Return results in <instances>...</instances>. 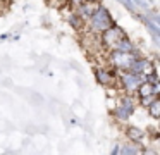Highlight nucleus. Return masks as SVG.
Returning a JSON list of instances; mask_svg holds the SVG:
<instances>
[{
  "label": "nucleus",
  "instance_id": "obj_1",
  "mask_svg": "<svg viewBox=\"0 0 160 155\" xmlns=\"http://www.w3.org/2000/svg\"><path fill=\"white\" fill-rule=\"evenodd\" d=\"M114 24H115L114 17L110 16V12H108L107 7H103L102 3L93 10V14L90 16V19L86 21V28L95 34L103 33L105 29H108V28L114 26Z\"/></svg>",
  "mask_w": 160,
  "mask_h": 155
},
{
  "label": "nucleus",
  "instance_id": "obj_2",
  "mask_svg": "<svg viewBox=\"0 0 160 155\" xmlns=\"http://www.w3.org/2000/svg\"><path fill=\"white\" fill-rule=\"evenodd\" d=\"M119 72L115 67H95V79H97L98 85L105 86V88H108V86H115V83H117V78H119Z\"/></svg>",
  "mask_w": 160,
  "mask_h": 155
},
{
  "label": "nucleus",
  "instance_id": "obj_3",
  "mask_svg": "<svg viewBox=\"0 0 160 155\" xmlns=\"http://www.w3.org/2000/svg\"><path fill=\"white\" fill-rule=\"evenodd\" d=\"M124 36H126V31L122 29V28H119L117 24H114V26H110L108 29H105L103 33H100V45L103 48L112 50V47Z\"/></svg>",
  "mask_w": 160,
  "mask_h": 155
},
{
  "label": "nucleus",
  "instance_id": "obj_4",
  "mask_svg": "<svg viewBox=\"0 0 160 155\" xmlns=\"http://www.w3.org/2000/svg\"><path fill=\"white\" fill-rule=\"evenodd\" d=\"M132 60H134V57L131 55V52L110 50V54H108V62H110V65L115 67L117 71H121V72L128 71Z\"/></svg>",
  "mask_w": 160,
  "mask_h": 155
},
{
  "label": "nucleus",
  "instance_id": "obj_5",
  "mask_svg": "<svg viewBox=\"0 0 160 155\" xmlns=\"http://www.w3.org/2000/svg\"><path fill=\"white\" fill-rule=\"evenodd\" d=\"M117 83L126 93H134L136 88L143 83V76L139 74H132L129 71H124V72H119V78H117Z\"/></svg>",
  "mask_w": 160,
  "mask_h": 155
},
{
  "label": "nucleus",
  "instance_id": "obj_6",
  "mask_svg": "<svg viewBox=\"0 0 160 155\" xmlns=\"http://www.w3.org/2000/svg\"><path fill=\"white\" fill-rule=\"evenodd\" d=\"M128 71L132 72V74L148 76V74H152V72H155L157 69H155V64H153L148 57H139V59H134V60L131 62Z\"/></svg>",
  "mask_w": 160,
  "mask_h": 155
},
{
  "label": "nucleus",
  "instance_id": "obj_7",
  "mask_svg": "<svg viewBox=\"0 0 160 155\" xmlns=\"http://www.w3.org/2000/svg\"><path fill=\"white\" fill-rule=\"evenodd\" d=\"M126 136L129 138V140L132 141V143H138V145H141L143 143V140L145 138H148V134L145 133V131L141 129V127H138V126H128V129H126Z\"/></svg>",
  "mask_w": 160,
  "mask_h": 155
},
{
  "label": "nucleus",
  "instance_id": "obj_8",
  "mask_svg": "<svg viewBox=\"0 0 160 155\" xmlns=\"http://www.w3.org/2000/svg\"><path fill=\"white\" fill-rule=\"evenodd\" d=\"M98 5H100V2H98V3H79V5H76L74 9H76L78 16H79L84 23H86V21L90 19V16L93 14V10L97 9Z\"/></svg>",
  "mask_w": 160,
  "mask_h": 155
},
{
  "label": "nucleus",
  "instance_id": "obj_9",
  "mask_svg": "<svg viewBox=\"0 0 160 155\" xmlns=\"http://www.w3.org/2000/svg\"><path fill=\"white\" fill-rule=\"evenodd\" d=\"M136 93H138V98L146 96V95H158V85H150V83L143 81L136 88Z\"/></svg>",
  "mask_w": 160,
  "mask_h": 155
},
{
  "label": "nucleus",
  "instance_id": "obj_10",
  "mask_svg": "<svg viewBox=\"0 0 160 155\" xmlns=\"http://www.w3.org/2000/svg\"><path fill=\"white\" fill-rule=\"evenodd\" d=\"M136 48V45H134V41L131 40V38L126 34L124 38H121V40L117 41V43L112 47V50H119V52H132Z\"/></svg>",
  "mask_w": 160,
  "mask_h": 155
},
{
  "label": "nucleus",
  "instance_id": "obj_11",
  "mask_svg": "<svg viewBox=\"0 0 160 155\" xmlns=\"http://www.w3.org/2000/svg\"><path fill=\"white\" fill-rule=\"evenodd\" d=\"M119 105L121 107H124L126 110H128L129 114H134V110H136V102H134V98H132L129 93H126V95H122L121 96V100H119Z\"/></svg>",
  "mask_w": 160,
  "mask_h": 155
},
{
  "label": "nucleus",
  "instance_id": "obj_12",
  "mask_svg": "<svg viewBox=\"0 0 160 155\" xmlns=\"http://www.w3.org/2000/svg\"><path fill=\"white\" fill-rule=\"evenodd\" d=\"M141 153V148H139L138 143H126V145H121V152L119 155H139Z\"/></svg>",
  "mask_w": 160,
  "mask_h": 155
},
{
  "label": "nucleus",
  "instance_id": "obj_13",
  "mask_svg": "<svg viewBox=\"0 0 160 155\" xmlns=\"http://www.w3.org/2000/svg\"><path fill=\"white\" fill-rule=\"evenodd\" d=\"M67 23H69V24H71V28H74L76 31L83 29V28L86 26V23H84V21L81 19V17L78 16L76 12H71V14H67Z\"/></svg>",
  "mask_w": 160,
  "mask_h": 155
},
{
  "label": "nucleus",
  "instance_id": "obj_14",
  "mask_svg": "<svg viewBox=\"0 0 160 155\" xmlns=\"http://www.w3.org/2000/svg\"><path fill=\"white\" fill-rule=\"evenodd\" d=\"M112 116H114L117 121H121V122H128L129 117H131V114H129L128 110L124 109V107H121V105L117 103V107H115V109L112 110Z\"/></svg>",
  "mask_w": 160,
  "mask_h": 155
},
{
  "label": "nucleus",
  "instance_id": "obj_15",
  "mask_svg": "<svg viewBox=\"0 0 160 155\" xmlns=\"http://www.w3.org/2000/svg\"><path fill=\"white\" fill-rule=\"evenodd\" d=\"M146 109H148L150 117H153V119H158V117H160V100H158V98L153 100V102L150 103Z\"/></svg>",
  "mask_w": 160,
  "mask_h": 155
},
{
  "label": "nucleus",
  "instance_id": "obj_16",
  "mask_svg": "<svg viewBox=\"0 0 160 155\" xmlns=\"http://www.w3.org/2000/svg\"><path fill=\"white\" fill-rule=\"evenodd\" d=\"M157 98H158V95H146V96H141V98H139V103L146 109V107H148L153 100H157Z\"/></svg>",
  "mask_w": 160,
  "mask_h": 155
},
{
  "label": "nucleus",
  "instance_id": "obj_17",
  "mask_svg": "<svg viewBox=\"0 0 160 155\" xmlns=\"http://www.w3.org/2000/svg\"><path fill=\"white\" fill-rule=\"evenodd\" d=\"M121 2H122V3H124V5H126V9H128V10H131V12H134L136 16L139 17V10L136 9V5H134V3H132V0H121Z\"/></svg>",
  "mask_w": 160,
  "mask_h": 155
},
{
  "label": "nucleus",
  "instance_id": "obj_18",
  "mask_svg": "<svg viewBox=\"0 0 160 155\" xmlns=\"http://www.w3.org/2000/svg\"><path fill=\"white\" fill-rule=\"evenodd\" d=\"M139 155H158V152L155 150V148H150V147H146L145 150H141V153Z\"/></svg>",
  "mask_w": 160,
  "mask_h": 155
},
{
  "label": "nucleus",
  "instance_id": "obj_19",
  "mask_svg": "<svg viewBox=\"0 0 160 155\" xmlns=\"http://www.w3.org/2000/svg\"><path fill=\"white\" fill-rule=\"evenodd\" d=\"M119 152H121V145H114V148H112V153H110V155H119Z\"/></svg>",
  "mask_w": 160,
  "mask_h": 155
},
{
  "label": "nucleus",
  "instance_id": "obj_20",
  "mask_svg": "<svg viewBox=\"0 0 160 155\" xmlns=\"http://www.w3.org/2000/svg\"><path fill=\"white\" fill-rule=\"evenodd\" d=\"M100 0H79V3H98Z\"/></svg>",
  "mask_w": 160,
  "mask_h": 155
}]
</instances>
